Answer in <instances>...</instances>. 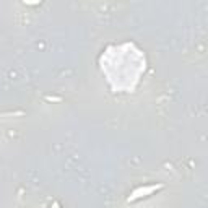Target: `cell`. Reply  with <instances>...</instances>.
Listing matches in <instances>:
<instances>
[{"mask_svg": "<svg viewBox=\"0 0 208 208\" xmlns=\"http://www.w3.org/2000/svg\"><path fill=\"white\" fill-rule=\"evenodd\" d=\"M158 189H163V184H159V185H150V187H145V189H137L133 192V194L129 197V202H133V200H137L140 197H146L148 194H153L154 190H158Z\"/></svg>", "mask_w": 208, "mask_h": 208, "instance_id": "1", "label": "cell"}, {"mask_svg": "<svg viewBox=\"0 0 208 208\" xmlns=\"http://www.w3.org/2000/svg\"><path fill=\"white\" fill-rule=\"evenodd\" d=\"M47 101H60V98H50V96H47Z\"/></svg>", "mask_w": 208, "mask_h": 208, "instance_id": "2", "label": "cell"}]
</instances>
